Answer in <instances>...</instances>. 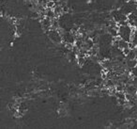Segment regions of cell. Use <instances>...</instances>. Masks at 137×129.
I'll list each match as a JSON object with an SVG mask.
<instances>
[{"instance_id": "6da1fadb", "label": "cell", "mask_w": 137, "mask_h": 129, "mask_svg": "<svg viewBox=\"0 0 137 129\" xmlns=\"http://www.w3.org/2000/svg\"><path fill=\"white\" fill-rule=\"evenodd\" d=\"M136 56H137V53L135 50H131V52L128 54V59H135L136 58Z\"/></svg>"}, {"instance_id": "7a4b0ae2", "label": "cell", "mask_w": 137, "mask_h": 129, "mask_svg": "<svg viewBox=\"0 0 137 129\" xmlns=\"http://www.w3.org/2000/svg\"><path fill=\"white\" fill-rule=\"evenodd\" d=\"M46 7H47V9H55V8H56V3H55V1H53V0L48 1L47 3H46Z\"/></svg>"}, {"instance_id": "3957f363", "label": "cell", "mask_w": 137, "mask_h": 129, "mask_svg": "<svg viewBox=\"0 0 137 129\" xmlns=\"http://www.w3.org/2000/svg\"><path fill=\"white\" fill-rule=\"evenodd\" d=\"M131 50H132V49H131V48H129V47H125V48H123V49H122V53H123V55L127 57V56H128V54H129V53L131 52Z\"/></svg>"}, {"instance_id": "277c9868", "label": "cell", "mask_w": 137, "mask_h": 129, "mask_svg": "<svg viewBox=\"0 0 137 129\" xmlns=\"http://www.w3.org/2000/svg\"><path fill=\"white\" fill-rule=\"evenodd\" d=\"M54 10H55V13H56V15H58L60 14L62 12V8H60V7H56L55 9H54Z\"/></svg>"}, {"instance_id": "5b68a950", "label": "cell", "mask_w": 137, "mask_h": 129, "mask_svg": "<svg viewBox=\"0 0 137 129\" xmlns=\"http://www.w3.org/2000/svg\"><path fill=\"white\" fill-rule=\"evenodd\" d=\"M128 47L131 48L132 50H135V47H136V46H135V43L131 41V42H129V43H128Z\"/></svg>"}, {"instance_id": "8992f818", "label": "cell", "mask_w": 137, "mask_h": 129, "mask_svg": "<svg viewBox=\"0 0 137 129\" xmlns=\"http://www.w3.org/2000/svg\"><path fill=\"white\" fill-rule=\"evenodd\" d=\"M124 90V86L122 84H119L117 86H116V91H123Z\"/></svg>"}]
</instances>
